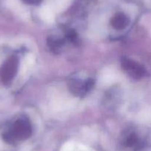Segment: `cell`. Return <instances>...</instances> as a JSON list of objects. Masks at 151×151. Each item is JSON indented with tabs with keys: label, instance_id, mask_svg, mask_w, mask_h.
Listing matches in <instances>:
<instances>
[{
	"label": "cell",
	"instance_id": "6da1fadb",
	"mask_svg": "<svg viewBox=\"0 0 151 151\" xmlns=\"http://www.w3.org/2000/svg\"><path fill=\"white\" fill-rule=\"evenodd\" d=\"M114 80H115V75L112 73H107L104 75H103L102 78H101V81L105 85L106 84H110Z\"/></svg>",
	"mask_w": 151,
	"mask_h": 151
},
{
	"label": "cell",
	"instance_id": "7a4b0ae2",
	"mask_svg": "<svg viewBox=\"0 0 151 151\" xmlns=\"http://www.w3.org/2000/svg\"><path fill=\"white\" fill-rule=\"evenodd\" d=\"M42 19L45 21L49 22H52L53 19V14H52V13L50 12V11H48V10H45V11H43L42 14Z\"/></svg>",
	"mask_w": 151,
	"mask_h": 151
},
{
	"label": "cell",
	"instance_id": "3957f363",
	"mask_svg": "<svg viewBox=\"0 0 151 151\" xmlns=\"http://www.w3.org/2000/svg\"><path fill=\"white\" fill-rule=\"evenodd\" d=\"M73 149V144L68 142V143L65 144V145H64L63 148H62V151H72Z\"/></svg>",
	"mask_w": 151,
	"mask_h": 151
}]
</instances>
